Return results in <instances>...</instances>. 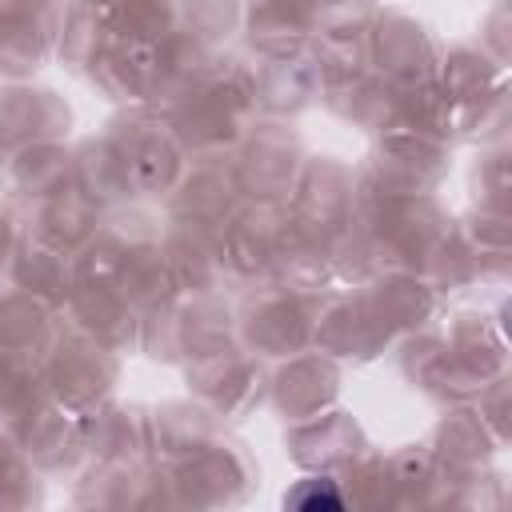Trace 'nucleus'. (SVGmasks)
Masks as SVG:
<instances>
[{"instance_id":"1","label":"nucleus","mask_w":512,"mask_h":512,"mask_svg":"<svg viewBox=\"0 0 512 512\" xmlns=\"http://www.w3.org/2000/svg\"><path fill=\"white\" fill-rule=\"evenodd\" d=\"M292 504H340V496H336L328 484H316V480H312V484H304V488L292 496Z\"/></svg>"}]
</instances>
